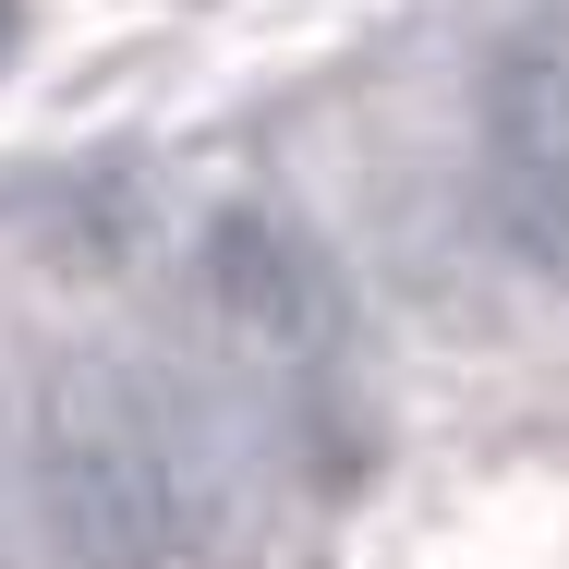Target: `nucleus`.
<instances>
[{
  "label": "nucleus",
  "instance_id": "obj_3",
  "mask_svg": "<svg viewBox=\"0 0 569 569\" xmlns=\"http://www.w3.org/2000/svg\"><path fill=\"white\" fill-rule=\"evenodd\" d=\"M194 254H207V303L242 340H267V351H328L340 340V279H328V254L279 207H219Z\"/></svg>",
  "mask_w": 569,
  "mask_h": 569
},
{
  "label": "nucleus",
  "instance_id": "obj_4",
  "mask_svg": "<svg viewBox=\"0 0 569 569\" xmlns=\"http://www.w3.org/2000/svg\"><path fill=\"white\" fill-rule=\"evenodd\" d=\"M12 49H24V0H0V61H12Z\"/></svg>",
  "mask_w": 569,
  "mask_h": 569
},
{
  "label": "nucleus",
  "instance_id": "obj_1",
  "mask_svg": "<svg viewBox=\"0 0 569 569\" xmlns=\"http://www.w3.org/2000/svg\"><path fill=\"white\" fill-rule=\"evenodd\" d=\"M24 509L61 569H219L242 546V460L170 363L61 351L24 388Z\"/></svg>",
  "mask_w": 569,
  "mask_h": 569
},
{
  "label": "nucleus",
  "instance_id": "obj_2",
  "mask_svg": "<svg viewBox=\"0 0 569 569\" xmlns=\"http://www.w3.org/2000/svg\"><path fill=\"white\" fill-rule=\"evenodd\" d=\"M485 207L497 242L569 291V49L521 37L485 73Z\"/></svg>",
  "mask_w": 569,
  "mask_h": 569
}]
</instances>
